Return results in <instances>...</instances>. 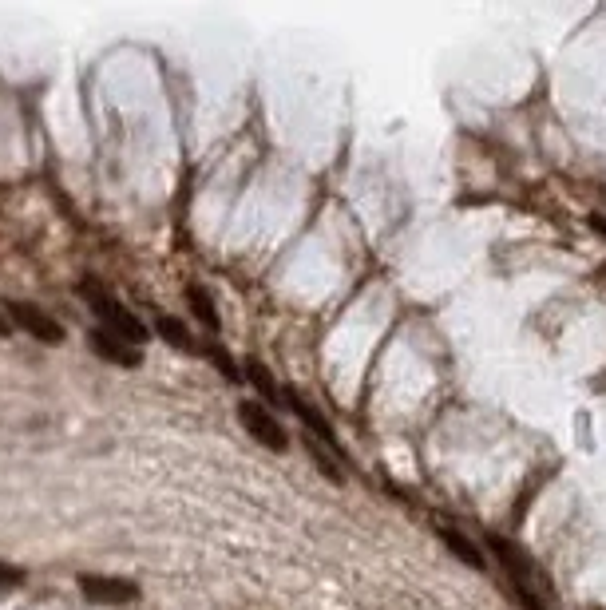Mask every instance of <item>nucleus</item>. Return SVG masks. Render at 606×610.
<instances>
[{
	"label": "nucleus",
	"mask_w": 606,
	"mask_h": 610,
	"mask_svg": "<svg viewBox=\"0 0 606 610\" xmlns=\"http://www.w3.org/2000/svg\"><path fill=\"white\" fill-rule=\"evenodd\" d=\"M80 298L96 309V317L103 321V329L115 333L119 341H127V345H143V341H147V325H143V321H139V317H135L123 302H115L96 278H84V282H80Z\"/></svg>",
	"instance_id": "f257e3e1"
},
{
	"label": "nucleus",
	"mask_w": 606,
	"mask_h": 610,
	"mask_svg": "<svg viewBox=\"0 0 606 610\" xmlns=\"http://www.w3.org/2000/svg\"><path fill=\"white\" fill-rule=\"evenodd\" d=\"M488 547L504 559V567L511 571V579H515V591H531V583L535 587H547V579H543V571L535 567V559H527V555H519L507 539H500V535H488Z\"/></svg>",
	"instance_id": "39448f33"
},
{
	"label": "nucleus",
	"mask_w": 606,
	"mask_h": 610,
	"mask_svg": "<svg viewBox=\"0 0 606 610\" xmlns=\"http://www.w3.org/2000/svg\"><path fill=\"white\" fill-rule=\"evenodd\" d=\"M202 357H206V361H210V365H214V369H218V373H222V377H226L230 385H238V365L230 361V353H226L222 345L206 341V345H202Z\"/></svg>",
	"instance_id": "f8f14e48"
},
{
	"label": "nucleus",
	"mask_w": 606,
	"mask_h": 610,
	"mask_svg": "<svg viewBox=\"0 0 606 610\" xmlns=\"http://www.w3.org/2000/svg\"><path fill=\"white\" fill-rule=\"evenodd\" d=\"M4 313L12 317V325H20L28 337H36V341H44V345H60V341H64V325H60L52 313H44L40 305L8 298V302H4Z\"/></svg>",
	"instance_id": "f03ea898"
},
{
	"label": "nucleus",
	"mask_w": 606,
	"mask_h": 610,
	"mask_svg": "<svg viewBox=\"0 0 606 610\" xmlns=\"http://www.w3.org/2000/svg\"><path fill=\"white\" fill-rule=\"evenodd\" d=\"M80 591L88 603L96 607H123L139 599V587L127 579H111V575H80Z\"/></svg>",
	"instance_id": "20e7f679"
},
{
	"label": "nucleus",
	"mask_w": 606,
	"mask_h": 610,
	"mask_svg": "<svg viewBox=\"0 0 606 610\" xmlns=\"http://www.w3.org/2000/svg\"><path fill=\"white\" fill-rule=\"evenodd\" d=\"M155 329H159V337H163L167 345H175V349H183V353H191V349H195V337H191V329H187L179 317L159 313V317H155Z\"/></svg>",
	"instance_id": "1a4fd4ad"
},
{
	"label": "nucleus",
	"mask_w": 606,
	"mask_h": 610,
	"mask_svg": "<svg viewBox=\"0 0 606 610\" xmlns=\"http://www.w3.org/2000/svg\"><path fill=\"white\" fill-rule=\"evenodd\" d=\"M440 535H444V547H448V551H452L460 563H468L472 571H484V555L476 551V543H472V539H464V535H460V531H452V527H444Z\"/></svg>",
	"instance_id": "9d476101"
},
{
	"label": "nucleus",
	"mask_w": 606,
	"mask_h": 610,
	"mask_svg": "<svg viewBox=\"0 0 606 610\" xmlns=\"http://www.w3.org/2000/svg\"><path fill=\"white\" fill-rule=\"evenodd\" d=\"M16 583H24V571L12 567V563H0V591L4 587H16Z\"/></svg>",
	"instance_id": "ddd939ff"
},
{
	"label": "nucleus",
	"mask_w": 606,
	"mask_h": 610,
	"mask_svg": "<svg viewBox=\"0 0 606 610\" xmlns=\"http://www.w3.org/2000/svg\"><path fill=\"white\" fill-rule=\"evenodd\" d=\"M88 345L100 353L103 361H111V365H119V369H135V365L143 361V353H139L135 345L119 341V337L107 333V329H92V333H88Z\"/></svg>",
	"instance_id": "423d86ee"
},
{
	"label": "nucleus",
	"mask_w": 606,
	"mask_h": 610,
	"mask_svg": "<svg viewBox=\"0 0 606 610\" xmlns=\"http://www.w3.org/2000/svg\"><path fill=\"white\" fill-rule=\"evenodd\" d=\"M8 333H12V321H8V317H4V313H0V341H4V337H8Z\"/></svg>",
	"instance_id": "4468645a"
},
{
	"label": "nucleus",
	"mask_w": 606,
	"mask_h": 610,
	"mask_svg": "<svg viewBox=\"0 0 606 610\" xmlns=\"http://www.w3.org/2000/svg\"><path fill=\"white\" fill-rule=\"evenodd\" d=\"M246 377H250V385L262 393V401H270V405H286V389H278L274 373H270L262 361H250V365H246Z\"/></svg>",
	"instance_id": "6e6552de"
},
{
	"label": "nucleus",
	"mask_w": 606,
	"mask_h": 610,
	"mask_svg": "<svg viewBox=\"0 0 606 610\" xmlns=\"http://www.w3.org/2000/svg\"><path fill=\"white\" fill-rule=\"evenodd\" d=\"M187 302H191L195 317H199L206 329H218V325H222V317H218V305H214V298L202 290L199 282H191V286H187Z\"/></svg>",
	"instance_id": "9b49d317"
},
{
	"label": "nucleus",
	"mask_w": 606,
	"mask_h": 610,
	"mask_svg": "<svg viewBox=\"0 0 606 610\" xmlns=\"http://www.w3.org/2000/svg\"><path fill=\"white\" fill-rule=\"evenodd\" d=\"M286 405L298 412V420L309 428V436H317V440H321V444H329V448H341V444H337V436H333V428H329V420H325L317 408L309 405L305 397H298L294 389H286Z\"/></svg>",
	"instance_id": "0eeeda50"
},
{
	"label": "nucleus",
	"mask_w": 606,
	"mask_h": 610,
	"mask_svg": "<svg viewBox=\"0 0 606 610\" xmlns=\"http://www.w3.org/2000/svg\"><path fill=\"white\" fill-rule=\"evenodd\" d=\"M238 420H242V428H246L262 448H270V452H286V448H290L286 428L278 424V416H274L266 405H258V401H242V405H238Z\"/></svg>",
	"instance_id": "7ed1b4c3"
}]
</instances>
